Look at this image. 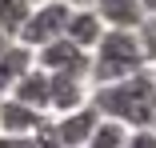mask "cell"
<instances>
[{"label":"cell","mask_w":156,"mask_h":148,"mask_svg":"<svg viewBox=\"0 0 156 148\" xmlns=\"http://www.w3.org/2000/svg\"><path fill=\"white\" fill-rule=\"evenodd\" d=\"M48 120H52V136H56L60 148H84L88 136H92V128H96V120H100V112L92 108V100H88L84 108L60 112V116H48Z\"/></svg>","instance_id":"5"},{"label":"cell","mask_w":156,"mask_h":148,"mask_svg":"<svg viewBox=\"0 0 156 148\" xmlns=\"http://www.w3.org/2000/svg\"><path fill=\"white\" fill-rule=\"evenodd\" d=\"M92 8L108 28H140L144 24L140 0H92Z\"/></svg>","instance_id":"10"},{"label":"cell","mask_w":156,"mask_h":148,"mask_svg":"<svg viewBox=\"0 0 156 148\" xmlns=\"http://www.w3.org/2000/svg\"><path fill=\"white\" fill-rule=\"evenodd\" d=\"M104 20L96 16V8L92 4H80V8H68V20H64V36L76 44V48H84V52H92L96 48V40L104 36Z\"/></svg>","instance_id":"6"},{"label":"cell","mask_w":156,"mask_h":148,"mask_svg":"<svg viewBox=\"0 0 156 148\" xmlns=\"http://www.w3.org/2000/svg\"><path fill=\"white\" fill-rule=\"evenodd\" d=\"M152 72H156V64H152Z\"/></svg>","instance_id":"19"},{"label":"cell","mask_w":156,"mask_h":148,"mask_svg":"<svg viewBox=\"0 0 156 148\" xmlns=\"http://www.w3.org/2000/svg\"><path fill=\"white\" fill-rule=\"evenodd\" d=\"M32 64L44 68L48 76H76V80H88V52L76 48L68 36H56V40L32 48Z\"/></svg>","instance_id":"4"},{"label":"cell","mask_w":156,"mask_h":148,"mask_svg":"<svg viewBox=\"0 0 156 148\" xmlns=\"http://www.w3.org/2000/svg\"><path fill=\"white\" fill-rule=\"evenodd\" d=\"M28 12H32V0H0V32L8 40H16V32L28 20Z\"/></svg>","instance_id":"13"},{"label":"cell","mask_w":156,"mask_h":148,"mask_svg":"<svg viewBox=\"0 0 156 148\" xmlns=\"http://www.w3.org/2000/svg\"><path fill=\"white\" fill-rule=\"evenodd\" d=\"M124 148H156V128H128Z\"/></svg>","instance_id":"15"},{"label":"cell","mask_w":156,"mask_h":148,"mask_svg":"<svg viewBox=\"0 0 156 148\" xmlns=\"http://www.w3.org/2000/svg\"><path fill=\"white\" fill-rule=\"evenodd\" d=\"M136 36H140V48L148 56V64H156V16H144V24L136 28Z\"/></svg>","instance_id":"14"},{"label":"cell","mask_w":156,"mask_h":148,"mask_svg":"<svg viewBox=\"0 0 156 148\" xmlns=\"http://www.w3.org/2000/svg\"><path fill=\"white\" fill-rule=\"evenodd\" d=\"M68 8H80V4H92V0H64Z\"/></svg>","instance_id":"18"},{"label":"cell","mask_w":156,"mask_h":148,"mask_svg":"<svg viewBox=\"0 0 156 148\" xmlns=\"http://www.w3.org/2000/svg\"><path fill=\"white\" fill-rule=\"evenodd\" d=\"M28 68H32V48H24L20 40H8L0 48V96L12 92Z\"/></svg>","instance_id":"9"},{"label":"cell","mask_w":156,"mask_h":148,"mask_svg":"<svg viewBox=\"0 0 156 148\" xmlns=\"http://www.w3.org/2000/svg\"><path fill=\"white\" fill-rule=\"evenodd\" d=\"M64 20H68V4L64 0H36L28 20L20 24L16 40L24 48H40V44H48L56 36H64Z\"/></svg>","instance_id":"3"},{"label":"cell","mask_w":156,"mask_h":148,"mask_svg":"<svg viewBox=\"0 0 156 148\" xmlns=\"http://www.w3.org/2000/svg\"><path fill=\"white\" fill-rule=\"evenodd\" d=\"M140 8H144V16H156V0H140Z\"/></svg>","instance_id":"17"},{"label":"cell","mask_w":156,"mask_h":148,"mask_svg":"<svg viewBox=\"0 0 156 148\" xmlns=\"http://www.w3.org/2000/svg\"><path fill=\"white\" fill-rule=\"evenodd\" d=\"M140 68H152L148 56L140 48L136 28H104V36L96 40V48L88 52V84H112L124 80Z\"/></svg>","instance_id":"2"},{"label":"cell","mask_w":156,"mask_h":148,"mask_svg":"<svg viewBox=\"0 0 156 148\" xmlns=\"http://www.w3.org/2000/svg\"><path fill=\"white\" fill-rule=\"evenodd\" d=\"M48 80H52V92H48V116L84 108L88 96H92V84H88V80H76V76H48Z\"/></svg>","instance_id":"8"},{"label":"cell","mask_w":156,"mask_h":148,"mask_svg":"<svg viewBox=\"0 0 156 148\" xmlns=\"http://www.w3.org/2000/svg\"><path fill=\"white\" fill-rule=\"evenodd\" d=\"M124 140H128V128L116 124V120H108V116H100L84 148H124Z\"/></svg>","instance_id":"12"},{"label":"cell","mask_w":156,"mask_h":148,"mask_svg":"<svg viewBox=\"0 0 156 148\" xmlns=\"http://www.w3.org/2000/svg\"><path fill=\"white\" fill-rule=\"evenodd\" d=\"M44 120H48V112H36L32 104H24V100H16V96H0V132L32 136Z\"/></svg>","instance_id":"7"},{"label":"cell","mask_w":156,"mask_h":148,"mask_svg":"<svg viewBox=\"0 0 156 148\" xmlns=\"http://www.w3.org/2000/svg\"><path fill=\"white\" fill-rule=\"evenodd\" d=\"M48 92H52V80H48V72L44 68H28L24 76H20V84L12 88L8 96H16V100H24V104H32L36 112H48Z\"/></svg>","instance_id":"11"},{"label":"cell","mask_w":156,"mask_h":148,"mask_svg":"<svg viewBox=\"0 0 156 148\" xmlns=\"http://www.w3.org/2000/svg\"><path fill=\"white\" fill-rule=\"evenodd\" d=\"M88 100L100 116L124 128H156V72L152 68H140L112 84H96Z\"/></svg>","instance_id":"1"},{"label":"cell","mask_w":156,"mask_h":148,"mask_svg":"<svg viewBox=\"0 0 156 148\" xmlns=\"http://www.w3.org/2000/svg\"><path fill=\"white\" fill-rule=\"evenodd\" d=\"M0 148H36L32 136H12V132H0Z\"/></svg>","instance_id":"16"}]
</instances>
